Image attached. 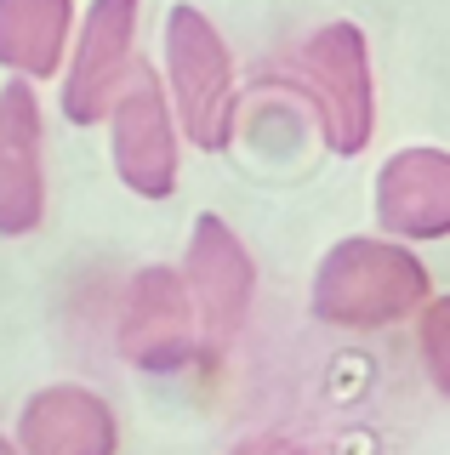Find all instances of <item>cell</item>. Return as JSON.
Returning a JSON list of instances; mask_svg holds the SVG:
<instances>
[{
  "instance_id": "5bb4252c",
  "label": "cell",
  "mask_w": 450,
  "mask_h": 455,
  "mask_svg": "<svg viewBox=\"0 0 450 455\" xmlns=\"http://www.w3.org/2000/svg\"><path fill=\"white\" fill-rule=\"evenodd\" d=\"M0 455H18V444H12V438H0Z\"/></svg>"
},
{
  "instance_id": "52a82bcc",
  "label": "cell",
  "mask_w": 450,
  "mask_h": 455,
  "mask_svg": "<svg viewBox=\"0 0 450 455\" xmlns=\"http://www.w3.org/2000/svg\"><path fill=\"white\" fill-rule=\"evenodd\" d=\"M120 353L137 370H182L200 353V331H194V307L182 291L177 267H143L125 284V307H120Z\"/></svg>"
},
{
  "instance_id": "4fadbf2b",
  "label": "cell",
  "mask_w": 450,
  "mask_h": 455,
  "mask_svg": "<svg viewBox=\"0 0 450 455\" xmlns=\"http://www.w3.org/2000/svg\"><path fill=\"white\" fill-rule=\"evenodd\" d=\"M229 455H308L297 438H279V433H257V438H240Z\"/></svg>"
},
{
  "instance_id": "3957f363",
  "label": "cell",
  "mask_w": 450,
  "mask_h": 455,
  "mask_svg": "<svg viewBox=\"0 0 450 455\" xmlns=\"http://www.w3.org/2000/svg\"><path fill=\"white\" fill-rule=\"evenodd\" d=\"M177 103V125L194 148L222 154L234 142V57L200 6L165 12V80Z\"/></svg>"
},
{
  "instance_id": "9c48e42d",
  "label": "cell",
  "mask_w": 450,
  "mask_h": 455,
  "mask_svg": "<svg viewBox=\"0 0 450 455\" xmlns=\"http://www.w3.org/2000/svg\"><path fill=\"white\" fill-rule=\"evenodd\" d=\"M376 222L393 239H445L450 234V154L399 148L376 177Z\"/></svg>"
},
{
  "instance_id": "8fae6325",
  "label": "cell",
  "mask_w": 450,
  "mask_h": 455,
  "mask_svg": "<svg viewBox=\"0 0 450 455\" xmlns=\"http://www.w3.org/2000/svg\"><path fill=\"white\" fill-rule=\"evenodd\" d=\"M75 35V0H0V68L46 80L63 68Z\"/></svg>"
},
{
  "instance_id": "7c38bea8",
  "label": "cell",
  "mask_w": 450,
  "mask_h": 455,
  "mask_svg": "<svg viewBox=\"0 0 450 455\" xmlns=\"http://www.w3.org/2000/svg\"><path fill=\"white\" fill-rule=\"evenodd\" d=\"M445 331H450V307L445 302H422V353H428L433 387H450V359H445Z\"/></svg>"
},
{
  "instance_id": "ba28073f",
  "label": "cell",
  "mask_w": 450,
  "mask_h": 455,
  "mask_svg": "<svg viewBox=\"0 0 450 455\" xmlns=\"http://www.w3.org/2000/svg\"><path fill=\"white\" fill-rule=\"evenodd\" d=\"M46 132H40V97L29 80L0 92V234H29L46 217Z\"/></svg>"
},
{
  "instance_id": "6da1fadb",
  "label": "cell",
  "mask_w": 450,
  "mask_h": 455,
  "mask_svg": "<svg viewBox=\"0 0 450 455\" xmlns=\"http://www.w3.org/2000/svg\"><path fill=\"white\" fill-rule=\"evenodd\" d=\"M433 296V279L422 267V256H411L393 239H342L331 245V256L314 274V319L342 324V331H382L399 324Z\"/></svg>"
},
{
  "instance_id": "277c9868",
  "label": "cell",
  "mask_w": 450,
  "mask_h": 455,
  "mask_svg": "<svg viewBox=\"0 0 450 455\" xmlns=\"http://www.w3.org/2000/svg\"><path fill=\"white\" fill-rule=\"evenodd\" d=\"M182 291H189L194 307V331H200V347L217 359V353L234 347L245 313H251V291H257V267L222 217H200L189 239V256H182Z\"/></svg>"
},
{
  "instance_id": "8992f818",
  "label": "cell",
  "mask_w": 450,
  "mask_h": 455,
  "mask_svg": "<svg viewBox=\"0 0 450 455\" xmlns=\"http://www.w3.org/2000/svg\"><path fill=\"white\" fill-rule=\"evenodd\" d=\"M137 6L143 0H92L86 23L75 35L68 52V75H63V114L75 125H97L115 103V92L125 85L137 63Z\"/></svg>"
},
{
  "instance_id": "5b68a950",
  "label": "cell",
  "mask_w": 450,
  "mask_h": 455,
  "mask_svg": "<svg viewBox=\"0 0 450 455\" xmlns=\"http://www.w3.org/2000/svg\"><path fill=\"white\" fill-rule=\"evenodd\" d=\"M108 132H115V171L132 194L165 199L177 188V120L165 103V85L149 63H132L125 85L108 103Z\"/></svg>"
},
{
  "instance_id": "7a4b0ae2",
  "label": "cell",
  "mask_w": 450,
  "mask_h": 455,
  "mask_svg": "<svg viewBox=\"0 0 450 455\" xmlns=\"http://www.w3.org/2000/svg\"><path fill=\"white\" fill-rule=\"evenodd\" d=\"M274 80H285L291 92L308 97V108L319 114L331 154H359L376 132V85H371V52L354 23H325L291 52V63Z\"/></svg>"
},
{
  "instance_id": "30bf717a",
  "label": "cell",
  "mask_w": 450,
  "mask_h": 455,
  "mask_svg": "<svg viewBox=\"0 0 450 455\" xmlns=\"http://www.w3.org/2000/svg\"><path fill=\"white\" fill-rule=\"evenodd\" d=\"M115 410L92 387H46L18 416V455H115Z\"/></svg>"
}]
</instances>
